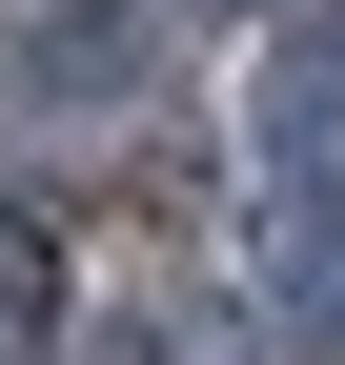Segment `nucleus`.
<instances>
[{
  "instance_id": "f257e3e1",
  "label": "nucleus",
  "mask_w": 345,
  "mask_h": 365,
  "mask_svg": "<svg viewBox=\"0 0 345 365\" xmlns=\"http://www.w3.org/2000/svg\"><path fill=\"white\" fill-rule=\"evenodd\" d=\"M0 81H21V102H122V81H143V0H41V21L0 41Z\"/></svg>"
},
{
  "instance_id": "f03ea898",
  "label": "nucleus",
  "mask_w": 345,
  "mask_h": 365,
  "mask_svg": "<svg viewBox=\"0 0 345 365\" xmlns=\"http://www.w3.org/2000/svg\"><path fill=\"white\" fill-rule=\"evenodd\" d=\"M264 182H345V21H284V61H264Z\"/></svg>"
},
{
  "instance_id": "7ed1b4c3",
  "label": "nucleus",
  "mask_w": 345,
  "mask_h": 365,
  "mask_svg": "<svg viewBox=\"0 0 345 365\" xmlns=\"http://www.w3.org/2000/svg\"><path fill=\"white\" fill-rule=\"evenodd\" d=\"M41 345H61V223L0 182V365H41Z\"/></svg>"
},
{
  "instance_id": "20e7f679",
  "label": "nucleus",
  "mask_w": 345,
  "mask_h": 365,
  "mask_svg": "<svg viewBox=\"0 0 345 365\" xmlns=\"http://www.w3.org/2000/svg\"><path fill=\"white\" fill-rule=\"evenodd\" d=\"M284 304L345 345V182H284Z\"/></svg>"
},
{
  "instance_id": "39448f33",
  "label": "nucleus",
  "mask_w": 345,
  "mask_h": 365,
  "mask_svg": "<svg viewBox=\"0 0 345 365\" xmlns=\"http://www.w3.org/2000/svg\"><path fill=\"white\" fill-rule=\"evenodd\" d=\"M203 21H244V0H203Z\"/></svg>"
}]
</instances>
